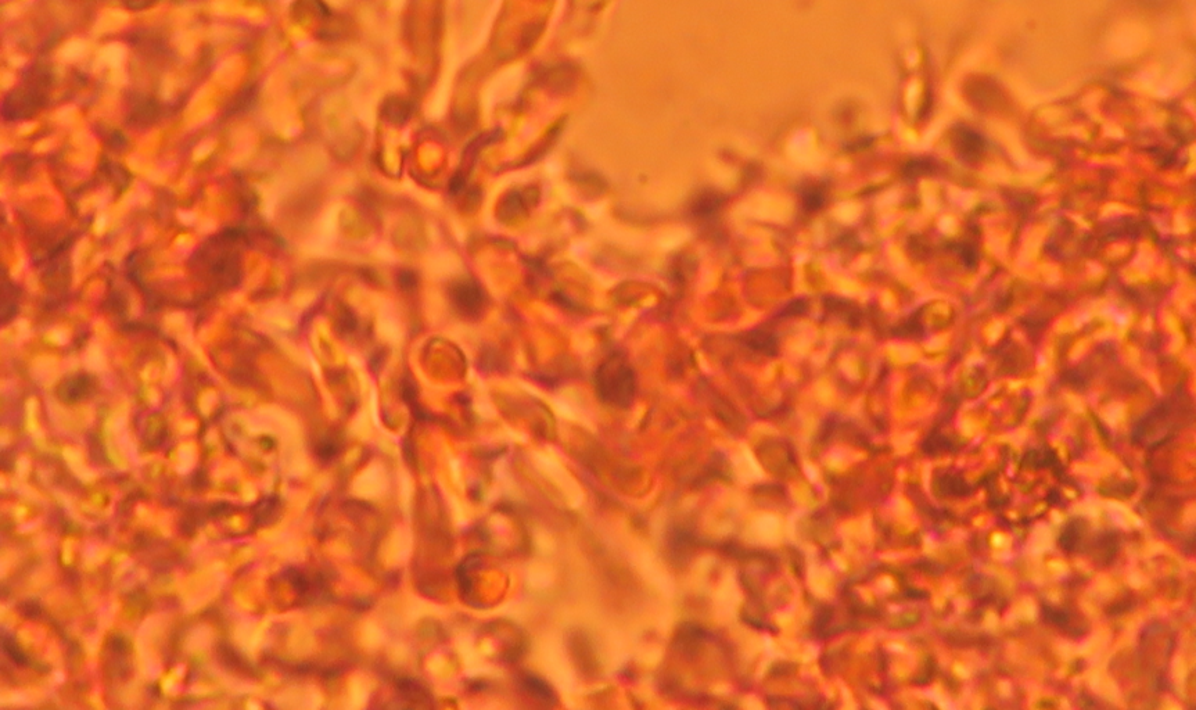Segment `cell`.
Masks as SVG:
<instances>
[{
  "label": "cell",
  "instance_id": "cell-1",
  "mask_svg": "<svg viewBox=\"0 0 1196 710\" xmlns=\"http://www.w3.org/2000/svg\"><path fill=\"white\" fill-rule=\"evenodd\" d=\"M598 387L602 396L609 401L624 403L634 394V374L624 362L608 361L599 369Z\"/></svg>",
  "mask_w": 1196,
  "mask_h": 710
}]
</instances>
